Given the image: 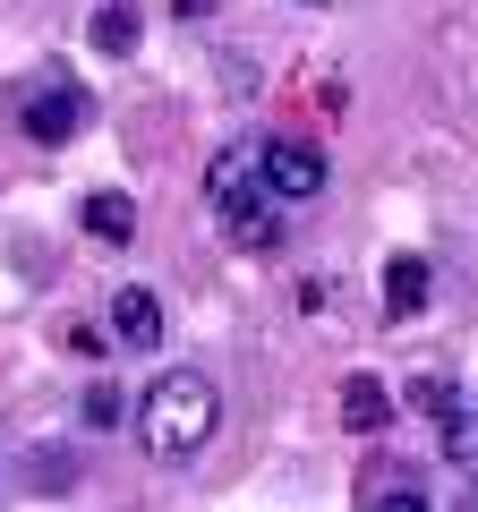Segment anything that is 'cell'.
<instances>
[{"label":"cell","instance_id":"obj_3","mask_svg":"<svg viewBox=\"0 0 478 512\" xmlns=\"http://www.w3.org/2000/svg\"><path fill=\"white\" fill-rule=\"evenodd\" d=\"M86 120H94V94L77 86V77L43 69V77H26V86H18V128H26V146H69Z\"/></svg>","mask_w":478,"mask_h":512},{"label":"cell","instance_id":"obj_14","mask_svg":"<svg viewBox=\"0 0 478 512\" xmlns=\"http://www.w3.org/2000/svg\"><path fill=\"white\" fill-rule=\"evenodd\" d=\"M308 9H359V0H308Z\"/></svg>","mask_w":478,"mask_h":512},{"label":"cell","instance_id":"obj_16","mask_svg":"<svg viewBox=\"0 0 478 512\" xmlns=\"http://www.w3.org/2000/svg\"><path fill=\"white\" fill-rule=\"evenodd\" d=\"M0 478H9V470H0Z\"/></svg>","mask_w":478,"mask_h":512},{"label":"cell","instance_id":"obj_2","mask_svg":"<svg viewBox=\"0 0 478 512\" xmlns=\"http://www.w3.org/2000/svg\"><path fill=\"white\" fill-rule=\"evenodd\" d=\"M205 205L222 214V239L248 256L282 248V197L265 188V137H239L205 163Z\"/></svg>","mask_w":478,"mask_h":512},{"label":"cell","instance_id":"obj_4","mask_svg":"<svg viewBox=\"0 0 478 512\" xmlns=\"http://www.w3.org/2000/svg\"><path fill=\"white\" fill-rule=\"evenodd\" d=\"M325 180H333L325 146H308V137H265V188H274L282 205H308V197H325Z\"/></svg>","mask_w":478,"mask_h":512},{"label":"cell","instance_id":"obj_8","mask_svg":"<svg viewBox=\"0 0 478 512\" xmlns=\"http://www.w3.org/2000/svg\"><path fill=\"white\" fill-rule=\"evenodd\" d=\"M436 436H444V461H453L461 478H478V410L461 402V393H444V410H436Z\"/></svg>","mask_w":478,"mask_h":512},{"label":"cell","instance_id":"obj_5","mask_svg":"<svg viewBox=\"0 0 478 512\" xmlns=\"http://www.w3.org/2000/svg\"><path fill=\"white\" fill-rule=\"evenodd\" d=\"M111 342L120 350H163V299L146 282H120L111 291Z\"/></svg>","mask_w":478,"mask_h":512},{"label":"cell","instance_id":"obj_11","mask_svg":"<svg viewBox=\"0 0 478 512\" xmlns=\"http://www.w3.org/2000/svg\"><path fill=\"white\" fill-rule=\"evenodd\" d=\"M94 52H137V9L129 0H103V9H94Z\"/></svg>","mask_w":478,"mask_h":512},{"label":"cell","instance_id":"obj_13","mask_svg":"<svg viewBox=\"0 0 478 512\" xmlns=\"http://www.w3.org/2000/svg\"><path fill=\"white\" fill-rule=\"evenodd\" d=\"M171 18H214V0H171Z\"/></svg>","mask_w":478,"mask_h":512},{"label":"cell","instance_id":"obj_9","mask_svg":"<svg viewBox=\"0 0 478 512\" xmlns=\"http://www.w3.org/2000/svg\"><path fill=\"white\" fill-rule=\"evenodd\" d=\"M359 512H427L419 470H368L359 478Z\"/></svg>","mask_w":478,"mask_h":512},{"label":"cell","instance_id":"obj_15","mask_svg":"<svg viewBox=\"0 0 478 512\" xmlns=\"http://www.w3.org/2000/svg\"><path fill=\"white\" fill-rule=\"evenodd\" d=\"M461 512H478V495H470V504H461Z\"/></svg>","mask_w":478,"mask_h":512},{"label":"cell","instance_id":"obj_12","mask_svg":"<svg viewBox=\"0 0 478 512\" xmlns=\"http://www.w3.org/2000/svg\"><path fill=\"white\" fill-rule=\"evenodd\" d=\"M86 427H120V393H111V384L86 393Z\"/></svg>","mask_w":478,"mask_h":512},{"label":"cell","instance_id":"obj_10","mask_svg":"<svg viewBox=\"0 0 478 512\" xmlns=\"http://www.w3.org/2000/svg\"><path fill=\"white\" fill-rule=\"evenodd\" d=\"M342 427H350V436H385V427H393V393L376 376H350L342 384Z\"/></svg>","mask_w":478,"mask_h":512},{"label":"cell","instance_id":"obj_6","mask_svg":"<svg viewBox=\"0 0 478 512\" xmlns=\"http://www.w3.org/2000/svg\"><path fill=\"white\" fill-rule=\"evenodd\" d=\"M427 299H436V265L427 256H385V316L393 325L427 316Z\"/></svg>","mask_w":478,"mask_h":512},{"label":"cell","instance_id":"obj_7","mask_svg":"<svg viewBox=\"0 0 478 512\" xmlns=\"http://www.w3.org/2000/svg\"><path fill=\"white\" fill-rule=\"evenodd\" d=\"M77 222H86V239H103V248H129L137 239V205L120 197V188H94V197L77 205Z\"/></svg>","mask_w":478,"mask_h":512},{"label":"cell","instance_id":"obj_1","mask_svg":"<svg viewBox=\"0 0 478 512\" xmlns=\"http://www.w3.org/2000/svg\"><path fill=\"white\" fill-rule=\"evenodd\" d=\"M214 427H222V393H214V376L205 367H163V376L146 384V402H137V444H146L154 461H197L205 444H214Z\"/></svg>","mask_w":478,"mask_h":512}]
</instances>
